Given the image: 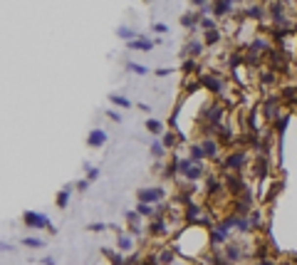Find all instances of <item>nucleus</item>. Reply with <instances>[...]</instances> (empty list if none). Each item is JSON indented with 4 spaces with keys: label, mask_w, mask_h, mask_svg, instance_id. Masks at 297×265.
I'll use <instances>...</instances> for the list:
<instances>
[{
    "label": "nucleus",
    "mask_w": 297,
    "mask_h": 265,
    "mask_svg": "<svg viewBox=\"0 0 297 265\" xmlns=\"http://www.w3.org/2000/svg\"><path fill=\"white\" fill-rule=\"evenodd\" d=\"M119 248L122 250H129L131 248V238L129 236H119Z\"/></svg>",
    "instance_id": "aec40b11"
},
{
    "label": "nucleus",
    "mask_w": 297,
    "mask_h": 265,
    "mask_svg": "<svg viewBox=\"0 0 297 265\" xmlns=\"http://www.w3.org/2000/svg\"><path fill=\"white\" fill-rule=\"evenodd\" d=\"M119 37H124V40L134 43V32H131V30H127V27H119Z\"/></svg>",
    "instance_id": "412c9836"
},
{
    "label": "nucleus",
    "mask_w": 297,
    "mask_h": 265,
    "mask_svg": "<svg viewBox=\"0 0 297 265\" xmlns=\"http://www.w3.org/2000/svg\"><path fill=\"white\" fill-rule=\"evenodd\" d=\"M129 69H134V72H139V74H146V67H141V65H134V62H129Z\"/></svg>",
    "instance_id": "bb28decb"
},
{
    "label": "nucleus",
    "mask_w": 297,
    "mask_h": 265,
    "mask_svg": "<svg viewBox=\"0 0 297 265\" xmlns=\"http://www.w3.org/2000/svg\"><path fill=\"white\" fill-rule=\"evenodd\" d=\"M161 199H164L161 188H141V191H139V203H148V206H151V203H159Z\"/></svg>",
    "instance_id": "f257e3e1"
},
{
    "label": "nucleus",
    "mask_w": 297,
    "mask_h": 265,
    "mask_svg": "<svg viewBox=\"0 0 297 265\" xmlns=\"http://www.w3.org/2000/svg\"><path fill=\"white\" fill-rule=\"evenodd\" d=\"M25 223L27 225H32V228H50V223H47V218L45 216H40V213H25Z\"/></svg>",
    "instance_id": "f03ea898"
},
{
    "label": "nucleus",
    "mask_w": 297,
    "mask_h": 265,
    "mask_svg": "<svg viewBox=\"0 0 297 265\" xmlns=\"http://www.w3.org/2000/svg\"><path fill=\"white\" fill-rule=\"evenodd\" d=\"M201 146H203V151H206L208 156H218V144H215L213 139H203Z\"/></svg>",
    "instance_id": "39448f33"
},
{
    "label": "nucleus",
    "mask_w": 297,
    "mask_h": 265,
    "mask_svg": "<svg viewBox=\"0 0 297 265\" xmlns=\"http://www.w3.org/2000/svg\"><path fill=\"white\" fill-rule=\"evenodd\" d=\"M67 199H69V188L60 191V196H57V206H60V208H64V206H67Z\"/></svg>",
    "instance_id": "dca6fc26"
},
{
    "label": "nucleus",
    "mask_w": 297,
    "mask_h": 265,
    "mask_svg": "<svg viewBox=\"0 0 297 265\" xmlns=\"http://www.w3.org/2000/svg\"><path fill=\"white\" fill-rule=\"evenodd\" d=\"M148 233H154V236H164V233H166L164 221H154L151 225H148Z\"/></svg>",
    "instance_id": "6e6552de"
},
{
    "label": "nucleus",
    "mask_w": 297,
    "mask_h": 265,
    "mask_svg": "<svg viewBox=\"0 0 297 265\" xmlns=\"http://www.w3.org/2000/svg\"><path fill=\"white\" fill-rule=\"evenodd\" d=\"M151 40H134V43H129V47L131 50H151Z\"/></svg>",
    "instance_id": "9d476101"
},
{
    "label": "nucleus",
    "mask_w": 297,
    "mask_h": 265,
    "mask_svg": "<svg viewBox=\"0 0 297 265\" xmlns=\"http://www.w3.org/2000/svg\"><path fill=\"white\" fill-rule=\"evenodd\" d=\"M203 156H206L203 146H191V161H201Z\"/></svg>",
    "instance_id": "9b49d317"
},
{
    "label": "nucleus",
    "mask_w": 297,
    "mask_h": 265,
    "mask_svg": "<svg viewBox=\"0 0 297 265\" xmlns=\"http://www.w3.org/2000/svg\"><path fill=\"white\" fill-rule=\"evenodd\" d=\"M173 141H176V139H173V134H164V139H161V144H164V146H173Z\"/></svg>",
    "instance_id": "a878e982"
},
{
    "label": "nucleus",
    "mask_w": 297,
    "mask_h": 265,
    "mask_svg": "<svg viewBox=\"0 0 297 265\" xmlns=\"http://www.w3.org/2000/svg\"><path fill=\"white\" fill-rule=\"evenodd\" d=\"M146 129H148V132H154V134H159V132H161V122L148 119V122H146Z\"/></svg>",
    "instance_id": "f3484780"
},
{
    "label": "nucleus",
    "mask_w": 297,
    "mask_h": 265,
    "mask_svg": "<svg viewBox=\"0 0 297 265\" xmlns=\"http://www.w3.org/2000/svg\"><path fill=\"white\" fill-rule=\"evenodd\" d=\"M201 80H203V85H206V87H211L213 92H220V89H223V82H220V80H215V77H211V74H208V77H201Z\"/></svg>",
    "instance_id": "0eeeda50"
},
{
    "label": "nucleus",
    "mask_w": 297,
    "mask_h": 265,
    "mask_svg": "<svg viewBox=\"0 0 297 265\" xmlns=\"http://www.w3.org/2000/svg\"><path fill=\"white\" fill-rule=\"evenodd\" d=\"M104 228H106L104 223H94V225H92V231H104Z\"/></svg>",
    "instance_id": "7c9ffc66"
},
{
    "label": "nucleus",
    "mask_w": 297,
    "mask_h": 265,
    "mask_svg": "<svg viewBox=\"0 0 297 265\" xmlns=\"http://www.w3.org/2000/svg\"><path fill=\"white\" fill-rule=\"evenodd\" d=\"M196 20H198V18H196L193 13H189V15H183V18H181V22H183L186 27H191V25H196Z\"/></svg>",
    "instance_id": "a211bd4d"
},
{
    "label": "nucleus",
    "mask_w": 297,
    "mask_h": 265,
    "mask_svg": "<svg viewBox=\"0 0 297 265\" xmlns=\"http://www.w3.org/2000/svg\"><path fill=\"white\" fill-rule=\"evenodd\" d=\"M97 176H99V171H97V169H89V174H87V178H89V181H94Z\"/></svg>",
    "instance_id": "c85d7f7f"
},
{
    "label": "nucleus",
    "mask_w": 297,
    "mask_h": 265,
    "mask_svg": "<svg viewBox=\"0 0 297 265\" xmlns=\"http://www.w3.org/2000/svg\"><path fill=\"white\" fill-rule=\"evenodd\" d=\"M104 141H106V134H104L102 129H94V132L87 136V144H89V146H102Z\"/></svg>",
    "instance_id": "7ed1b4c3"
},
{
    "label": "nucleus",
    "mask_w": 297,
    "mask_h": 265,
    "mask_svg": "<svg viewBox=\"0 0 297 265\" xmlns=\"http://www.w3.org/2000/svg\"><path fill=\"white\" fill-rule=\"evenodd\" d=\"M206 117H208V122H211V124H218V122H220V117H223V109H220V107H211Z\"/></svg>",
    "instance_id": "423d86ee"
},
{
    "label": "nucleus",
    "mask_w": 297,
    "mask_h": 265,
    "mask_svg": "<svg viewBox=\"0 0 297 265\" xmlns=\"http://www.w3.org/2000/svg\"><path fill=\"white\" fill-rule=\"evenodd\" d=\"M215 43H218V32L215 30L206 32V45H215Z\"/></svg>",
    "instance_id": "6ab92c4d"
},
{
    "label": "nucleus",
    "mask_w": 297,
    "mask_h": 265,
    "mask_svg": "<svg viewBox=\"0 0 297 265\" xmlns=\"http://www.w3.org/2000/svg\"><path fill=\"white\" fill-rule=\"evenodd\" d=\"M139 216H146L148 218V216H156V213H154V208L148 206V203H139Z\"/></svg>",
    "instance_id": "2eb2a0df"
},
{
    "label": "nucleus",
    "mask_w": 297,
    "mask_h": 265,
    "mask_svg": "<svg viewBox=\"0 0 297 265\" xmlns=\"http://www.w3.org/2000/svg\"><path fill=\"white\" fill-rule=\"evenodd\" d=\"M213 13H215V15H226V13H231V3H215V5H213Z\"/></svg>",
    "instance_id": "f8f14e48"
},
{
    "label": "nucleus",
    "mask_w": 297,
    "mask_h": 265,
    "mask_svg": "<svg viewBox=\"0 0 297 265\" xmlns=\"http://www.w3.org/2000/svg\"><path fill=\"white\" fill-rule=\"evenodd\" d=\"M201 25L206 27V32H211V30H215V27H213V20H211V18H201Z\"/></svg>",
    "instance_id": "5701e85b"
},
{
    "label": "nucleus",
    "mask_w": 297,
    "mask_h": 265,
    "mask_svg": "<svg viewBox=\"0 0 297 265\" xmlns=\"http://www.w3.org/2000/svg\"><path fill=\"white\" fill-rule=\"evenodd\" d=\"M109 99L114 102V104H119V107H131V102L127 97H119V94H109Z\"/></svg>",
    "instance_id": "ddd939ff"
},
{
    "label": "nucleus",
    "mask_w": 297,
    "mask_h": 265,
    "mask_svg": "<svg viewBox=\"0 0 297 265\" xmlns=\"http://www.w3.org/2000/svg\"><path fill=\"white\" fill-rule=\"evenodd\" d=\"M189 50H191V55H201V45H198V43H191Z\"/></svg>",
    "instance_id": "cd10ccee"
},
{
    "label": "nucleus",
    "mask_w": 297,
    "mask_h": 265,
    "mask_svg": "<svg viewBox=\"0 0 297 265\" xmlns=\"http://www.w3.org/2000/svg\"><path fill=\"white\" fill-rule=\"evenodd\" d=\"M25 245H30V248H40L42 241H37V238H25Z\"/></svg>",
    "instance_id": "b1692460"
},
{
    "label": "nucleus",
    "mask_w": 297,
    "mask_h": 265,
    "mask_svg": "<svg viewBox=\"0 0 297 265\" xmlns=\"http://www.w3.org/2000/svg\"><path fill=\"white\" fill-rule=\"evenodd\" d=\"M171 260H173V253H171V250H161L159 263H161V265H171Z\"/></svg>",
    "instance_id": "4468645a"
},
{
    "label": "nucleus",
    "mask_w": 297,
    "mask_h": 265,
    "mask_svg": "<svg viewBox=\"0 0 297 265\" xmlns=\"http://www.w3.org/2000/svg\"><path fill=\"white\" fill-rule=\"evenodd\" d=\"M198 176H201V166H193V169L189 171V176H186V178H191V181H193V178H198Z\"/></svg>",
    "instance_id": "393cba45"
},
{
    "label": "nucleus",
    "mask_w": 297,
    "mask_h": 265,
    "mask_svg": "<svg viewBox=\"0 0 297 265\" xmlns=\"http://www.w3.org/2000/svg\"><path fill=\"white\" fill-rule=\"evenodd\" d=\"M109 117L114 119V122H122V114H117V111H109Z\"/></svg>",
    "instance_id": "c756f323"
},
{
    "label": "nucleus",
    "mask_w": 297,
    "mask_h": 265,
    "mask_svg": "<svg viewBox=\"0 0 297 265\" xmlns=\"http://www.w3.org/2000/svg\"><path fill=\"white\" fill-rule=\"evenodd\" d=\"M151 154L154 156H164V144H154L151 146Z\"/></svg>",
    "instance_id": "4be33fe9"
},
{
    "label": "nucleus",
    "mask_w": 297,
    "mask_h": 265,
    "mask_svg": "<svg viewBox=\"0 0 297 265\" xmlns=\"http://www.w3.org/2000/svg\"><path fill=\"white\" fill-rule=\"evenodd\" d=\"M238 258H240V250H238V245H228V248H226V260H228V263H235Z\"/></svg>",
    "instance_id": "1a4fd4ad"
},
{
    "label": "nucleus",
    "mask_w": 297,
    "mask_h": 265,
    "mask_svg": "<svg viewBox=\"0 0 297 265\" xmlns=\"http://www.w3.org/2000/svg\"><path fill=\"white\" fill-rule=\"evenodd\" d=\"M245 161V154H243V151H235V154L233 156H228V161H226V166L228 169H238L240 164Z\"/></svg>",
    "instance_id": "20e7f679"
}]
</instances>
